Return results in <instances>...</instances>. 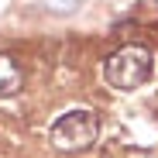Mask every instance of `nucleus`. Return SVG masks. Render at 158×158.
<instances>
[{"label": "nucleus", "instance_id": "nucleus-4", "mask_svg": "<svg viewBox=\"0 0 158 158\" xmlns=\"http://www.w3.org/2000/svg\"><path fill=\"white\" fill-rule=\"evenodd\" d=\"M41 4H45L52 14H72L79 4H83V0H41Z\"/></svg>", "mask_w": 158, "mask_h": 158}, {"label": "nucleus", "instance_id": "nucleus-1", "mask_svg": "<svg viewBox=\"0 0 158 158\" xmlns=\"http://www.w3.org/2000/svg\"><path fill=\"white\" fill-rule=\"evenodd\" d=\"M103 76H107V83L117 86V89L141 86L144 79L151 76V55H148V48H141V45L117 48L114 55L107 59V65H103Z\"/></svg>", "mask_w": 158, "mask_h": 158}, {"label": "nucleus", "instance_id": "nucleus-2", "mask_svg": "<svg viewBox=\"0 0 158 158\" xmlns=\"http://www.w3.org/2000/svg\"><path fill=\"white\" fill-rule=\"evenodd\" d=\"M96 117L86 110H69L52 124V144L59 151H86L96 141Z\"/></svg>", "mask_w": 158, "mask_h": 158}, {"label": "nucleus", "instance_id": "nucleus-3", "mask_svg": "<svg viewBox=\"0 0 158 158\" xmlns=\"http://www.w3.org/2000/svg\"><path fill=\"white\" fill-rule=\"evenodd\" d=\"M21 83H24L21 65H17L10 55H4V52H0V96L17 93V89H21Z\"/></svg>", "mask_w": 158, "mask_h": 158}]
</instances>
